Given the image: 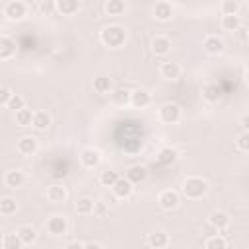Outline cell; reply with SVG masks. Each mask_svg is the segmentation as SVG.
<instances>
[{
  "mask_svg": "<svg viewBox=\"0 0 249 249\" xmlns=\"http://www.w3.org/2000/svg\"><path fill=\"white\" fill-rule=\"evenodd\" d=\"M99 39L105 47H111V49H119L124 45L126 41V29L123 25H107L101 29L99 33Z\"/></svg>",
  "mask_w": 249,
  "mask_h": 249,
  "instance_id": "1",
  "label": "cell"
},
{
  "mask_svg": "<svg viewBox=\"0 0 249 249\" xmlns=\"http://www.w3.org/2000/svg\"><path fill=\"white\" fill-rule=\"evenodd\" d=\"M158 204L163 210H175L179 206V193L177 191H171V189L161 191L160 196H158Z\"/></svg>",
  "mask_w": 249,
  "mask_h": 249,
  "instance_id": "6",
  "label": "cell"
},
{
  "mask_svg": "<svg viewBox=\"0 0 249 249\" xmlns=\"http://www.w3.org/2000/svg\"><path fill=\"white\" fill-rule=\"evenodd\" d=\"M160 74L163 80H177L181 76V66L177 62H163L160 66Z\"/></svg>",
  "mask_w": 249,
  "mask_h": 249,
  "instance_id": "20",
  "label": "cell"
},
{
  "mask_svg": "<svg viewBox=\"0 0 249 249\" xmlns=\"http://www.w3.org/2000/svg\"><path fill=\"white\" fill-rule=\"evenodd\" d=\"M109 210V206H107V202H93V216H105V212Z\"/></svg>",
  "mask_w": 249,
  "mask_h": 249,
  "instance_id": "39",
  "label": "cell"
},
{
  "mask_svg": "<svg viewBox=\"0 0 249 249\" xmlns=\"http://www.w3.org/2000/svg\"><path fill=\"white\" fill-rule=\"evenodd\" d=\"M235 146H237V150L239 152H247L249 150V132H239L237 134V138H235Z\"/></svg>",
  "mask_w": 249,
  "mask_h": 249,
  "instance_id": "38",
  "label": "cell"
},
{
  "mask_svg": "<svg viewBox=\"0 0 249 249\" xmlns=\"http://www.w3.org/2000/svg\"><path fill=\"white\" fill-rule=\"evenodd\" d=\"M119 177H121V175H119L117 171H113V169H105V171H101V175H99V183H101L103 187H113V185L117 183Z\"/></svg>",
  "mask_w": 249,
  "mask_h": 249,
  "instance_id": "33",
  "label": "cell"
},
{
  "mask_svg": "<svg viewBox=\"0 0 249 249\" xmlns=\"http://www.w3.org/2000/svg\"><path fill=\"white\" fill-rule=\"evenodd\" d=\"M204 235H206V237H212V235H218V230H216V228H212L210 224H206V226H204Z\"/></svg>",
  "mask_w": 249,
  "mask_h": 249,
  "instance_id": "42",
  "label": "cell"
},
{
  "mask_svg": "<svg viewBox=\"0 0 249 249\" xmlns=\"http://www.w3.org/2000/svg\"><path fill=\"white\" fill-rule=\"evenodd\" d=\"M16 233H18V237L21 239L23 245H31V243L37 241V231H35V228H31V226H19V228L16 230Z\"/></svg>",
  "mask_w": 249,
  "mask_h": 249,
  "instance_id": "22",
  "label": "cell"
},
{
  "mask_svg": "<svg viewBox=\"0 0 249 249\" xmlns=\"http://www.w3.org/2000/svg\"><path fill=\"white\" fill-rule=\"evenodd\" d=\"M49 124H51L49 113H45V111H35V113H33V117H31V126H33L35 130H45V128H49Z\"/></svg>",
  "mask_w": 249,
  "mask_h": 249,
  "instance_id": "24",
  "label": "cell"
},
{
  "mask_svg": "<svg viewBox=\"0 0 249 249\" xmlns=\"http://www.w3.org/2000/svg\"><path fill=\"white\" fill-rule=\"evenodd\" d=\"M146 177H148V169L144 165H130L126 169V175H124V179L130 185H140V183L146 181Z\"/></svg>",
  "mask_w": 249,
  "mask_h": 249,
  "instance_id": "8",
  "label": "cell"
},
{
  "mask_svg": "<svg viewBox=\"0 0 249 249\" xmlns=\"http://www.w3.org/2000/svg\"><path fill=\"white\" fill-rule=\"evenodd\" d=\"M8 109H12L14 113L16 111H19V109H23L25 107V97L23 95H19V93H12V97H10V101H8V105H6Z\"/></svg>",
  "mask_w": 249,
  "mask_h": 249,
  "instance_id": "37",
  "label": "cell"
},
{
  "mask_svg": "<svg viewBox=\"0 0 249 249\" xmlns=\"http://www.w3.org/2000/svg\"><path fill=\"white\" fill-rule=\"evenodd\" d=\"M224 41L220 39V37H216V35H208L204 41H202V49H204V53L206 54H220V53H224Z\"/></svg>",
  "mask_w": 249,
  "mask_h": 249,
  "instance_id": "10",
  "label": "cell"
},
{
  "mask_svg": "<svg viewBox=\"0 0 249 249\" xmlns=\"http://www.w3.org/2000/svg\"><path fill=\"white\" fill-rule=\"evenodd\" d=\"M152 51H154V54L156 56H165V54H169V51H171V41L167 39V37H156L154 41H152Z\"/></svg>",
  "mask_w": 249,
  "mask_h": 249,
  "instance_id": "19",
  "label": "cell"
},
{
  "mask_svg": "<svg viewBox=\"0 0 249 249\" xmlns=\"http://www.w3.org/2000/svg\"><path fill=\"white\" fill-rule=\"evenodd\" d=\"M241 128H243V132H247V128H249V115L241 117Z\"/></svg>",
  "mask_w": 249,
  "mask_h": 249,
  "instance_id": "45",
  "label": "cell"
},
{
  "mask_svg": "<svg viewBox=\"0 0 249 249\" xmlns=\"http://www.w3.org/2000/svg\"><path fill=\"white\" fill-rule=\"evenodd\" d=\"M111 191H113V196L115 198H130V195L134 191V185H130L124 177H119L117 183L111 187Z\"/></svg>",
  "mask_w": 249,
  "mask_h": 249,
  "instance_id": "9",
  "label": "cell"
},
{
  "mask_svg": "<svg viewBox=\"0 0 249 249\" xmlns=\"http://www.w3.org/2000/svg\"><path fill=\"white\" fill-rule=\"evenodd\" d=\"M84 249H103V245L97 241H88V243H84Z\"/></svg>",
  "mask_w": 249,
  "mask_h": 249,
  "instance_id": "44",
  "label": "cell"
},
{
  "mask_svg": "<svg viewBox=\"0 0 249 249\" xmlns=\"http://www.w3.org/2000/svg\"><path fill=\"white\" fill-rule=\"evenodd\" d=\"M124 10H126V6H124L123 0H109V2L105 4V12H107L109 16H123Z\"/></svg>",
  "mask_w": 249,
  "mask_h": 249,
  "instance_id": "32",
  "label": "cell"
},
{
  "mask_svg": "<svg viewBox=\"0 0 249 249\" xmlns=\"http://www.w3.org/2000/svg\"><path fill=\"white\" fill-rule=\"evenodd\" d=\"M237 10H239V2H235V0H224L220 4L222 16H237Z\"/></svg>",
  "mask_w": 249,
  "mask_h": 249,
  "instance_id": "36",
  "label": "cell"
},
{
  "mask_svg": "<svg viewBox=\"0 0 249 249\" xmlns=\"http://www.w3.org/2000/svg\"><path fill=\"white\" fill-rule=\"evenodd\" d=\"M39 10H41L43 14H51V12L56 10V8H54V2H51V0H43V2H39Z\"/></svg>",
  "mask_w": 249,
  "mask_h": 249,
  "instance_id": "41",
  "label": "cell"
},
{
  "mask_svg": "<svg viewBox=\"0 0 249 249\" xmlns=\"http://www.w3.org/2000/svg\"><path fill=\"white\" fill-rule=\"evenodd\" d=\"M18 152L19 154H23V156H33L35 152H37V148H39V142H37V138L35 136H21L19 140H18Z\"/></svg>",
  "mask_w": 249,
  "mask_h": 249,
  "instance_id": "11",
  "label": "cell"
},
{
  "mask_svg": "<svg viewBox=\"0 0 249 249\" xmlns=\"http://www.w3.org/2000/svg\"><path fill=\"white\" fill-rule=\"evenodd\" d=\"M175 160H177V152L173 148H161L158 154V163L161 165H171Z\"/></svg>",
  "mask_w": 249,
  "mask_h": 249,
  "instance_id": "30",
  "label": "cell"
},
{
  "mask_svg": "<svg viewBox=\"0 0 249 249\" xmlns=\"http://www.w3.org/2000/svg\"><path fill=\"white\" fill-rule=\"evenodd\" d=\"M158 119L163 124H175L181 121V107L177 103H163L158 109Z\"/></svg>",
  "mask_w": 249,
  "mask_h": 249,
  "instance_id": "3",
  "label": "cell"
},
{
  "mask_svg": "<svg viewBox=\"0 0 249 249\" xmlns=\"http://www.w3.org/2000/svg\"><path fill=\"white\" fill-rule=\"evenodd\" d=\"M222 27L226 31H239L241 29V18L239 16H222Z\"/></svg>",
  "mask_w": 249,
  "mask_h": 249,
  "instance_id": "29",
  "label": "cell"
},
{
  "mask_svg": "<svg viewBox=\"0 0 249 249\" xmlns=\"http://www.w3.org/2000/svg\"><path fill=\"white\" fill-rule=\"evenodd\" d=\"M93 202H95V200H91V198H88V196L78 198V200H76V212L82 214V216L91 214V212H93Z\"/></svg>",
  "mask_w": 249,
  "mask_h": 249,
  "instance_id": "31",
  "label": "cell"
},
{
  "mask_svg": "<svg viewBox=\"0 0 249 249\" xmlns=\"http://www.w3.org/2000/svg\"><path fill=\"white\" fill-rule=\"evenodd\" d=\"M31 117H33V111L31 109H19L16 111V123L19 126H31Z\"/></svg>",
  "mask_w": 249,
  "mask_h": 249,
  "instance_id": "34",
  "label": "cell"
},
{
  "mask_svg": "<svg viewBox=\"0 0 249 249\" xmlns=\"http://www.w3.org/2000/svg\"><path fill=\"white\" fill-rule=\"evenodd\" d=\"M64 249H84V243H80V241H68L64 245Z\"/></svg>",
  "mask_w": 249,
  "mask_h": 249,
  "instance_id": "43",
  "label": "cell"
},
{
  "mask_svg": "<svg viewBox=\"0 0 249 249\" xmlns=\"http://www.w3.org/2000/svg\"><path fill=\"white\" fill-rule=\"evenodd\" d=\"M152 103V95L146 89H134L130 91V105L136 109H146Z\"/></svg>",
  "mask_w": 249,
  "mask_h": 249,
  "instance_id": "12",
  "label": "cell"
},
{
  "mask_svg": "<svg viewBox=\"0 0 249 249\" xmlns=\"http://www.w3.org/2000/svg\"><path fill=\"white\" fill-rule=\"evenodd\" d=\"M66 196H68L66 187H62V185H58V183H54V185H51V187L47 189V198H49L51 202H54V204L64 202Z\"/></svg>",
  "mask_w": 249,
  "mask_h": 249,
  "instance_id": "16",
  "label": "cell"
},
{
  "mask_svg": "<svg viewBox=\"0 0 249 249\" xmlns=\"http://www.w3.org/2000/svg\"><path fill=\"white\" fill-rule=\"evenodd\" d=\"M204 247L206 249H228V241L222 235H212V237H206Z\"/></svg>",
  "mask_w": 249,
  "mask_h": 249,
  "instance_id": "35",
  "label": "cell"
},
{
  "mask_svg": "<svg viewBox=\"0 0 249 249\" xmlns=\"http://www.w3.org/2000/svg\"><path fill=\"white\" fill-rule=\"evenodd\" d=\"M111 88H113V84H111V80H109L107 76H97V78L93 80V91L99 93V95L109 93Z\"/></svg>",
  "mask_w": 249,
  "mask_h": 249,
  "instance_id": "26",
  "label": "cell"
},
{
  "mask_svg": "<svg viewBox=\"0 0 249 249\" xmlns=\"http://www.w3.org/2000/svg\"><path fill=\"white\" fill-rule=\"evenodd\" d=\"M4 183L10 187V189H19L25 185V173L21 169H10L6 171L4 175Z\"/></svg>",
  "mask_w": 249,
  "mask_h": 249,
  "instance_id": "13",
  "label": "cell"
},
{
  "mask_svg": "<svg viewBox=\"0 0 249 249\" xmlns=\"http://www.w3.org/2000/svg\"><path fill=\"white\" fill-rule=\"evenodd\" d=\"M173 16V6L169 2H158L154 6V18L158 21H169Z\"/></svg>",
  "mask_w": 249,
  "mask_h": 249,
  "instance_id": "18",
  "label": "cell"
},
{
  "mask_svg": "<svg viewBox=\"0 0 249 249\" xmlns=\"http://www.w3.org/2000/svg\"><path fill=\"white\" fill-rule=\"evenodd\" d=\"M21 239L18 237L16 231H6L4 237H2V247L4 249H21Z\"/></svg>",
  "mask_w": 249,
  "mask_h": 249,
  "instance_id": "27",
  "label": "cell"
},
{
  "mask_svg": "<svg viewBox=\"0 0 249 249\" xmlns=\"http://www.w3.org/2000/svg\"><path fill=\"white\" fill-rule=\"evenodd\" d=\"M4 16L10 19V21H19L27 16V6L19 0H12L4 6Z\"/></svg>",
  "mask_w": 249,
  "mask_h": 249,
  "instance_id": "4",
  "label": "cell"
},
{
  "mask_svg": "<svg viewBox=\"0 0 249 249\" xmlns=\"http://www.w3.org/2000/svg\"><path fill=\"white\" fill-rule=\"evenodd\" d=\"M202 97L208 101V103H218L222 99V88L212 82V84H206L204 89H202Z\"/></svg>",
  "mask_w": 249,
  "mask_h": 249,
  "instance_id": "21",
  "label": "cell"
},
{
  "mask_svg": "<svg viewBox=\"0 0 249 249\" xmlns=\"http://www.w3.org/2000/svg\"><path fill=\"white\" fill-rule=\"evenodd\" d=\"M99 161H101V156H99L97 150H93V148L82 150V154H80V163H82L86 169H95V167L99 165Z\"/></svg>",
  "mask_w": 249,
  "mask_h": 249,
  "instance_id": "7",
  "label": "cell"
},
{
  "mask_svg": "<svg viewBox=\"0 0 249 249\" xmlns=\"http://www.w3.org/2000/svg\"><path fill=\"white\" fill-rule=\"evenodd\" d=\"M181 193H183V196H187L191 200H198L208 193V183L202 177H196V175L187 177L181 185Z\"/></svg>",
  "mask_w": 249,
  "mask_h": 249,
  "instance_id": "2",
  "label": "cell"
},
{
  "mask_svg": "<svg viewBox=\"0 0 249 249\" xmlns=\"http://www.w3.org/2000/svg\"><path fill=\"white\" fill-rule=\"evenodd\" d=\"M148 245H150V249H165L169 245V235L165 231H161V230L152 231L148 235Z\"/></svg>",
  "mask_w": 249,
  "mask_h": 249,
  "instance_id": "15",
  "label": "cell"
},
{
  "mask_svg": "<svg viewBox=\"0 0 249 249\" xmlns=\"http://www.w3.org/2000/svg\"><path fill=\"white\" fill-rule=\"evenodd\" d=\"M16 210H18L16 198H12V196L0 198V214L2 216H12V214H16Z\"/></svg>",
  "mask_w": 249,
  "mask_h": 249,
  "instance_id": "28",
  "label": "cell"
},
{
  "mask_svg": "<svg viewBox=\"0 0 249 249\" xmlns=\"http://www.w3.org/2000/svg\"><path fill=\"white\" fill-rule=\"evenodd\" d=\"M208 224H210L212 228H216L218 231L228 230V226H230V216H228L224 210H214V212L208 216Z\"/></svg>",
  "mask_w": 249,
  "mask_h": 249,
  "instance_id": "14",
  "label": "cell"
},
{
  "mask_svg": "<svg viewBox=\"0 0 249 249\" xmlns=\"http://www.w3.org/2000/svg\"><path fill=\"white\" fill-rule=\"evenodd\" d=\"M10 97H12V91L6 86H0V105H8Z\"/></svg>",
  "mask_w": 249,
  "mask_h": 249,
  "instance_id": "40",
  "label": "cell"
},
{
  "mask_svg": "<svg viewBox=\"0 0 249 249\" xmlns=\"http://www.w3.org/2000/svg\"><path fill=\"white\" fill-rule=\"evenodd\" d=\"M54 8L62 14V16H74L80 10V4L76 0H58L54 2Z\"/></svg>",
  "mask_w": 249,
  "mask_h": 249,
  "instance_id": "23",
  "label": "cell"
},
{
  "mask_svg": "<svg viewBox=\"0 0 249 249\" xmlns=\"http://www.w3.org/2000/svg\"><path fill=\"white\" fill-rule=\"evenodd\" d=\"M111 103L117 105V107H126L130 103V91L124 89V88H119L111 93Z\"/></svg>",
  "mask_w": 249,
  "mask_h": 249,
  "instance_id": "25",
  "label": "cell"
},
{
  "mask_svg": "<svg viewBox=\"0 0 249 249\" xmlns=\"http://www.w3.org/2000/svg\"><path fill=\"white\" fill-rule=\"evenodd\" d=\"M14 54H16V41L6 35H0V60H8Z\"/></svg>",
  "mask_w": 249,
  "mask_h": 249,
  "instance_id": "17",
  "label": "cell"
},
{
  "mask_svg": "<svg viewBox=\"0 0 249 249\" xmlns=\"http://www.w3.org/2000/svg\"><path fill=\"white\" fill-rule=\"evenodd\" d=\"M45 228H47V231H49L51 235H64V233L68 231V222H66L64 216L54 214V216H51V218L47 220Z\"/></svg>",
  "mask_w": 249,
  "mask_h": 249,
  "instance_id": "5",
  "label": "cell"
}]
</instances>
